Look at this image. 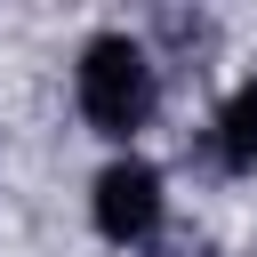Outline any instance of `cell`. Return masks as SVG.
<instances>
[{
  "mask_svg": "<svg viewBox=\"0 0 257 257\" xmlns=\"http://www.w3.org/2000/svg\"><path fill=\"white\" fill-rule=\"evenodd\" d=\"M217 161L241 177V169H257V80H241L233 96H225V112H217Z\"/></svg>",
  "mask_w": 257,
  "mask_h": 257,
  "instance_id": "3957f363",
  "label": "cell"
},
{
  "mask_svg": "<svg viewBox=\"0 0 257 257\" xmlns=\"http://www.w3.org/2000/svg\"><path fill=\"white\" fill-rule=\"evenodd\" d=\"M88 217H96L104 241L137 249V241L161 225V169H153V161H112V169L96 177V193H88Z\"/></svg>",
  "mask_w": 257,
  "mask_h": 257,
  "instance_id": "7a4b0ae2",
  "label": "cell"
},
{
  "mask_svg": "<svg viewBox=\"0 0 257 257\" xmlns=\"http://www.w3.org/2000/svg\"><path fill=\"white\" fill-rule=\"evenodd\" d=\"M80 112L96 137H137L153 120V56L128 32H96L80 48Z\"/></svg>",
  "mask_w": 257,
  "mask_h": 257,
  "instance_id": "6da1fadb",
  "label": "cell"
}]
</instances>
